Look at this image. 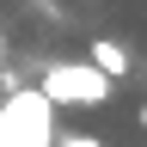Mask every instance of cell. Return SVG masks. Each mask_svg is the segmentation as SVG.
Listing matches in <instances>:
<instances>
[{
    "label": "cell",
    "mask_w": 147,
    "mask_h": 147,
    "mask_svg": "<svg viewBox=\"0 0 147 147\" xmlns=\"http://www.w3.org/2000/svg\"><path fill=\"white\" fill-rule=\"evenodd\" d=\"M0 67H6V31H0Z\"/></svg>",
    "instance_id": "cell-6"
},
{
    "label": "cell",
    "mask_w": 147,
    "mask_h": 147,
    "mask_svg": "<svg viewBox=\"0 0 147 147\" xmlns=\"http://www.w3.org/2000/svg\"><path fill=\"white\" fill-rule=\"evenodd\" d=\"M135 123H141V129H147V98H141V110H135Z\"/></svg>",
    "instance_id": "cell-5"
},
{
    "label": "cell",
    "mask_w": 147,
    "mask_h": 147,
    "mask_svg": "<svg viewBox=\"0 0 147 147\" xmlns=\"http://www.w3.org/2000/svg\"><path fill=\"white\" fill-rule=\"evenodd\" d=\"M37 92H43L55 110H98V104H110L117 80H104L92 61H49L43 80H37Z\"/></svg>",
    "instance_id": "cell-2"
},
{
    "label": "cell",
    "mask_w": 147,
    "mask_h": 147,
    "mask_svg": "<svg viewBox=\"0 0 147 147\" xmlns=\"http://www.w3.org/2000/svg\"><path fill=\"white\" fill-rule=\"evenodd\" d=\"M55 147H104L98 135H80V129H74V135H55Z\"/></svg>",
    "instance_id": "cell-4"
},
{
    "label": "cell",
    "mask_w": 147,
    "mask_h": 147,
    "mask_svg": "<svg viewBox=\"0 0 147 147\" xmlns=\"http://www.w3.org/2000/svg\"><path fill=\"white\" fill-rule=\"evenodd\" d=\"M55 104L37 86H18L0 98V147H55Z\"/></svg>",
    "instance_id": "cell-1"
},
{
    "label": "cell",
    "mask_w": 147,
    "mask_h": 147,
    "mask_svg": "<svg viewBox=\"0 0 147 147\" xmlns=\"http://www.w3.org/2000/svg\"><path fill=\"white\" fill-rule=\"evenodd\" d=\"M86 61L98 67L104 80H129V74H135V55H129L123 37H92V43H86Z\"/></svg>",
    "instance_id": "cell-3"
}]
</instances>
